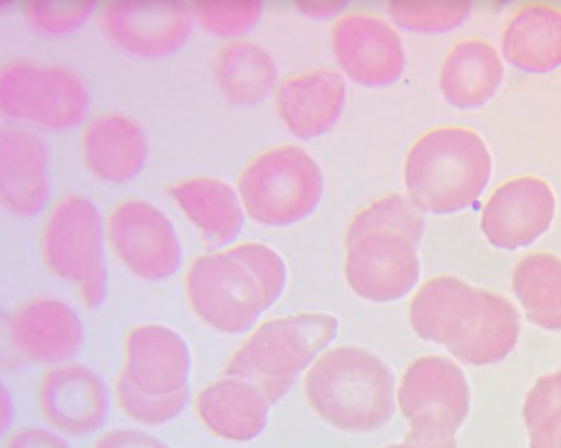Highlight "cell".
I'll return each mask as SVG.
<instances>
[{
    "label": "cell",
    "mask_w": 561,
    "mask_h": 448,
    "mask_svg": "<svg viewBox=\"0 0 561 448\" xmlns=\"http://www.w3.org/2000/svg\"><path fill=\"white\" fill-rule=\"evenodd\" d=\"M288 283L282 255L262 242H241L196 255L184 273V297L206 328L244 335L278 301Z\"/></svg>",
    "instance_id": "6da1fadb"
},
{
    "label": "cell",
    "mask_w": 561,
    "mask_h": 448,
    "mask_svg": "<svg viewBox=\"0 0 561 448\" xmlns=\"http://www.w3.org/2000/svg\"><path fill=\"white\" fill-rule=\"evenodd\" d=\"M304 394L321 422L352 435L386 427L398 404L390 367L359 345H339L321 353L306 371Z\"/></svg>",
    "instance_id": "7a4b0ae2"
},
{
    "label": "cell",
    "mask_w": 561,
    "mask_h": 448,
    "mask_svg": "<svg viewBox=\"0 0 561 448\" xmlns=\"http://www.w3.org/2000/svg\"><path fill=\"white\" fill-rule=\"evenodd\" d=\"M493 174L492 152L467 127H437L414 141L403 164L408 196L422 211L455 215L480 199Z\"/></svg>",
    "instance_id": "3957f363"
},
{
    "label": "cell",
    "mask_w": 561,
    "mask_h": 448,
    "mask_svg": "<svg viewBox=\"0 0 561 448\" xmlns=\"http://www.w3.org/2000/svg\"><path fill=\"white\" fill-rule=\"evenodd\" d=\"M339 333L340 321L332 313L301 312L273 318L251 330L222 372L254 381L276 404Z\"/></svg>",
    "instance_id": "277c9868"
},
{
    "label": "cell",
    "mask_w": 561,
    "mask_h": 448,
    "mask_svg": "<svg viewBox=\"0 0 561 448\" xmlns=\"http://www.w3.org/2000/svg\"><path fill=\"white\" fill-rule=\"evenodd\" d=\"M105 219L89 196L69 192L49 208L42 223L43 265L69 283L85 309L96 310L108 295Z\"/></svg>",
    "instance_id": "5b68a950"
},
{
    "label": "cell",
    "mask_w": 561,
    "mask_h": 448,
    "mask_svg": "<svg viewBox=\"0 0 561 448\" xmlns=\"http://www.w3.org/2000/svg\"><path fill=\"white\" fill-rule=\"evenodd\" d=\"M237 191L251 221L265 227H288L316 211L323 198L324 175L305 148L277 145L242 168Z\"/></svg>",
    "instance_id": "8992f818"
},
{
    "label": "cell",
    "mask_w": 561,
    "mask_h": 448,
    "mask_svg": "<svg viewBox=\"0 0 561 448\" xmlns=\"http://www.w3.org/2000/svg\"><path fill=\"white\" fill-rule=\"evenodd\" d=\"M90 101L88 82L62 62L15 57L0 69V113L13 124L68 131L84 124Z\"/></svg>",
    "instance_id": "52a82bcc"
},
{
    "label": "cell",
    "mask_w": 561,
    "mask_h": 448,
    "mask_svg": "<svg viewBox=\"0 0 561 448\" xmlns=\"http://www.w3.org/2000/svg\"><path fill=\"white\" fill-rule=\"evenodd\" d=\"M469 381L457 361L445 356H422L408 365L396 403L411 434L450 441L470 414Z\"/></svg>",
    "instance_id": "ba28073f"
},
{
    "label": "cell",
    "mask_w": 561,
    "mask_h": 448,
    "mask_svg": "<svg viewBox=\"0 0 561 448\" xmlns=\"http://www.w3.org/2000/svg\"><path fill=\"white\" fill-rule=\"evenodd\" d=\"M105 233L117 261L139 280L167 282L182 268L183 246L175 226L148 199L116 203L105 218Z\"/></svg>",
    "instance_id": "9c48e42d"
},
{
    "label": "cell",
    "mask_w": 561,
    "mask_h": 448,
    "mask_svg": "<svg viewBox=\"0 0 561 448\" xmlns=\"http://www.w3.org/2000/svg\"><path fill=\"white\" fill-rule=\"evenodd\" d=\"M110 45L136 58H163L190 42L195 19L184 0H112L98 11Z\"/></svg>",
    "instance_id": "30bf717a"
},
{
    "label": "cell",
    "mask_w": 561,
    "mask_h": 448,
    "mask_svg": "<svg viewBox=\"0 0 561 448\" xmlns=\"http://www.w3.org/2000/svg\"><path fill=\"white\" fill-rule=\"evenodd\" d=\"M35 404L46 426L65 438L81 439L107 422L110 391L100 372L72 360L45 369Z\"/></svg>",
    "instance_id": "8fae6325"
},
{
    "label": "cell",
    "mask_w": 561,
    "mask_h": 448,
    "mask_svg": "<svg viewBox=\"0 0 561 448\" xmlns=\"http://www.w3.org/2000/svg\"><path fill=\"white\" fill-rule=\"evenodd\" d=\"M420 273L417 245L405 236L376 231L345 243V282L368 302L402 300L417 285Z\"/></svg>",
    "instance_id": "7c38bea8"
},
{
    "label": "cell",
    "mask_w": 561,
    "mask_h": 448,
    "mask_svg": "<svg viewBox=\"0 0 561 448\" xmlns=\"http://www.w3.org/2000/svg\"><path fill=\"white\" fill-rule=\"evenodd\" d=\"M331 47L341 70L364 88H388L405 70L402 38L376 14L352 11L340 15L332 25Z\"/></svg>",
    "instance_id": "4fadbf2b"
},
{
    "label": "cell",
    "mask_w": 561,
    "mask_h": 448,
    "mask_svg": "<svg viewBox=\"0 0 561 448\" xmlns=\"http://www.w3.org/2000/svg\"><path fill=\"white\" fill-rule=\"evenodd\" d=\"M5 337L15 355L37 367H57L78 355L84 328L77 310L60 298H27L5 318Z\"/></svg>",
    "instance_id": "5bb4252c"
},
{
    "label": "cell",
    "mask_w": 561,
    "mask_h": 448,
    "mask_svg": "<svg viewBox=\"0 0 561 448\" xmlns=\"http://www.w3.org/2000/svg\"><path fill=\"white\" fill-rule=\"evenodd\" d=\"M557 214L554 188L547 180L522 175L500 184L481 210L480 227L490 245L520 250L549 230Z\"/></svg>",
    "instance_id": "9a60e30c"
},
{
    "label": "cell",
    "mask_w": 561,
    "mask_h": 448,
    "mask_svg": "<svg viewBox=\"0 0 561 448\" xmlns=\"http://www.w3.org/2000/svg\"><path fill=\"white\" fill-rule=\"evenodd\" d=\"M121 375L140 391L171 395L190 389L192 353L182 333L159 324L133 325L123 342Z\"/></svg>",
    "instance_id": "2e32d148"
},
{
    "label": "cell",
    "mask_w": 561,
    "mask_h": 448,
    "mask_svg": "<svg viewBox=\"0 0 561 448\" xmlns=\"http://www.w3.org/2000/svg\"><path fill=\"white\" fill-rule=\"evenodd\" d=\"M49 147L26 125L0 128V202L19 218H33L48 206Z\"/></svg>",
    "instance_id": "e0dca14e"
},
{
    "label": "cell",
    "mask_w": 561,
    "mask_h": 448,
    "mask_svg": "<svg viewBox=\"0 0 561 448\" xmlns=\"http://www.w3.org/2000/svg\"><path fill=\"white\" fill-rule=\"evenodd\" d=\"M520 332L516 306L504 295L478 288L445 348L469 367H490L512 355Z\"/></svg>",
    "instance_id": "ac0fdd59"
},
{
    "label": "cell",
    "mask_w": 561,
    "mask_h": 448,
    "mask_svg": "<svg viewBox=\"0 0 561 448\" xmlns=\"http://www.w3.org/2000/svg\"><path fill=\"white\" fill-rule=\"evenodd\" d=\"M147 131L127 113L108 110L90 117L82 125L80 157L95 179L108 184L135 180L147 164Z\"/></svg>",
    "instance_id": "d6986e66"
},
{
    "label": "cell",
    "mask_w": 561,
    "mask_h": 448,
    "mask_svg": "<svg viewBox=\"0 0 561 448\" xmlns=\"http://www.w3.org/2000/svg\"><path fill=\"white\" fill-rule=\"evenodd\" d=\"M273 406L254 381L226 372L195 397V415L202 426L215 438L234 444L251 443L264 434Z\"/></svg>",
    "instance_id": "ffe728a7"
},
{
    "label": "cell",
    "mask_w": 561,
    "mask_h": 448,
    "mask_svg": "<svg viewBox=\"0 0 561 448\" xmlns=\"http://www.w3.org/2000/svg\"><path fill=\"white\" fill-rule=\"evenodd\" d=\"M347 85L336 70L318 68L278 81L274 107L288 131L301 140L328 135L344 112Z\"/></svg>",
    "instance_id": "44dd1931"
},
{
    "label": "cell",
    "mask_w": 561,
    "mask_h": 448,
    "mask_svg": "<svg viewBox=\"0 0 561 448\" xmlns=\"http://www.w3.org/2000/svg\"><path fill=\"white\" fill-rule=\"evenodd\" d=\"M168 196L206 242L230 246L244 228L247 214L237 186L210 175H194L170 184Z\"/></svg>",
    "instance_id": "7402d4cb"
},
{
    "label": "cell",
    "mask_w": 561,
    "mask_h": 448,
    "mask_svg": "<svg viewBox=\"0 0 561 448\" xmlns=\"http://www.w3.org/2000/svg\"><path fill=\"white\" fill-rule=\"evenodd\" d=\"M504 78V61L496 47L482 38H465L439 66L438 88L453 107L477 110L496 96Z\"/></svg>",
    "instance_id": "603a6c76"
},
{
    "label": "cell",
    "mask_w": 561,
    "mask_h": 448,
    "mask_svg": "<svg viewBox=\"0 0 561 448\" xmlns=\"http://www.w3.org/2000/svg\"><path fill=\"white\" fill-rule=\"evenodd\" d=\"M502 55L513 68L545 74L561 66V8L527 3L514 11L502 33Z\"/></svg>",
    "instance_id": "cb8c5ba5"
},
{
    "label": "cell",
    "mask_w": 561,
    "mask_h": 448,
    "mask_svg": "<svg viewBox=\"0 0 561 448\" xmlns=\"http://www.w3.org/2000/svg\"><path fill=\"white\" fill-rule=\"evenodd\" d=\"M214 81L229 104L250 107L274 94L280 80L273 54L262 43L244 37L218 47Z\"/></svg>",
    "instance_id": "d4e9b609"
},
{
    "label": "cell",
    "mask_w": 561,
    "mask_h": 448,
    "mask_svg": "<svg viewBox=\"0 0 561 448\" xmlns=\"http://www.w3.org/2000/svg\"><path fill=\"white\" fill-rule=\"evenodd\" d=\"M478 288L457 275H435L411 300L410 325L420 340L445 347Z\"/></svg>",
    "instance_id": "484cf974"
},
{
    "label": "cell",
    "mask_w": 561,
    "mask_h": 448,
    "mask_svg": "<svg viewBox=\"0 0 561 448\" xmlns=\"http://www.w3.org/2000/svg\"><path fill=\"white\" fill-rule=\"evenodd\" d=\"M512 288L528 321L561 332V259L548 251L524 255L513 271Z\"/></svg>",
    "instance_id": "4316f807"
},
{
    "label": "cell",
    "mask_w": 561,
    "mask_h": 448,
    "mask_svg": "<svg viewBox=\"0 0 561 448\" xmlns=\"http://www.w3.org/2000/svg\"><path fill=\"white\" fill-rule=\"evenodd\" d=\"M425 216L410 196L391 194L376 199L353 216L345 230V243L376 231H392L420 245L425 234Z\"/></svg>",
    "instance_id": "83f0119b"
},
{
    "label": "cell",
    "mask_w": 561,
    "mask_h": 448,
    "mask_svg": "<svg viewBox=\"0 0 561 448\" xmlns=\"http://www.w3.org/2000/svg\"><path fill=\"white\" fill-rule=\"evenodd\" d=\"M113 399L121 414L144 427H160L175 422L191 399V388L171 395H154L140 391L123 375L113 383Z\"/></svg>",
    "instance_id": "f1b7e54d"
},
{
    "label": "cell",
    "mask_w": 561,
    "mask_h": 448,
    "mask_svg": "<svg viewBox=\"0 0 561 448\" xmlns=\"http://www.w3.org/2000/svg\"><path fill=\"white\" fill-rule=\"evenodd\" d=\"M391 21L408 33L446 34L470 18L472 2H388Z\"/></svg>",
    "instance_id": "f546056e"
},
{
    "label": "cell",
    "mask_w": 561,
    "mask_h": 448,
    "mask_svg": "<svg viewBox=\"0 0 561 448\" xmlns=\"http://www.w3.org/2000/svg\"><path fill=\"white\" fill-rule=\"evenodd\" d=\"M191 8L195 23L227 41L244 38L264 14L261 0H196Z\"/></svg>",
    "instance_id": "4dcf8cb0"
},
{
    "label": "cell",
    "mask_w": 561,
    "mask_h": 448,
    "mask_svg": "<svg viewBox=\"0 0 561 448\" xmlns=\"http://www.w3.org/2000/svg\"><path fill=\"white\" fill-rule=\"evenodd\" d=\"M93 0H30L22 3V14L27 25L43 35H66L96 13Z\"/></svg>",
    "instance_id": "1f68e13d"
},
{
    "label": "cell",
    "mask_w": 561,
    "mask_h": 448,
    "mask_svg": "<svg viewBox=\"0 0 561 448\" xmlns=\"http://www.w3.org/2000/svg\"><path fill=\"white\" fill-rule=\"evenodd\" d=\"M529 435L528 448H561V403L522 411Z\"/></svg>",
    "instance_id": "d6a6232c"
},
{
    "label": "cell",
    "mask_w": 561,
    "mask_h": 448,
    "mask_svg": "<svg viewBox=\"0 0 561 448\" xmlns=\"http://www.w3.org/2000/svg\"><path fill=\"white\" fill-rule=\"evenodd\" d=\"M3 448H70L65 436L49 427H15L5 436Z\"/></svg>",
    "instance_id": "836d02e7"
},
{
    "label": "cell",
    "mask_w": 561,
    "mask_h": 448,
    "mask_svg": "<svg viewBox=\"0 0 561 448\" xmlns=\"http://www.w3.org/2000/svg\"><path fill=\"white\" fill-rule=\"evenodd\" d=\"M90 448H171L162 439L137 428H112L96 436Z\"/></svg>",
    "instance_id": "e575fe53"
},
{
    "label": "cell",
    "mask_w": 561,
    "mask_h": 448,
    "mask_svg": "<svg viewBox=\"0 0 561 448\" xmlns=\"http://www.w3.org/2000/svg\"><path fill=\"white\" fill-rule=\"evenodd\" d=\"M294 7L297 8L298 13L306 15L309 19H331L335 15H343L345 8L348 7L347 2H340V0H323V2H296Z\"/></svg>",
    "instance_id": "d590c367"
},
{
    "label": "cell",
    "mask_w": 561,
    "mask_h": 448,
    "mask_svg": "<svg viewBox=\"0 0 561 448\" xmlns=\"http://www.w3.org/2000/svg\"><path fill=\"white\" fill-rule=\"evenodd\" d=\"M382 448H458V446L455 439L438 441V439L423 438V436L414 435L410 432L402 443L390 444V446Z\"/></svg>",
    "instance_id": "8d00e7d4"
},
{
    "label": "cell",
    "mask_w": 561,
    "mask_h": 448,
    "mask_svg": "<svg viewBox=\"0 0 561 448\" xmlns=\"http://www.w3.org/2000/svg\"><path fill=\"white\" fill-rule=\"evenodd\" d=\"M8 404H11V397L8 394L7 388L3 387L2 391V422L3 428L8 426L11 422V416H13V407H8Z\"/></svg>",
    "instance_id": "74e56055"
}]
</instances>
